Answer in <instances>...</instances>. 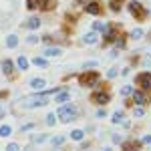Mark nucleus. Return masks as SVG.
<instances>
[{"mask_svg": "<svg viewBox=\"0 0 151 151\" xmlns=\"http://www.w3.org/2000/svg\"><path fill=\"white\" fill-rule=\"evenodd\" d=\"M113 141H115V143H123V139H121L119 133H113Z\"/></svg>", "mask_w": 151, "mask_h": 151, "instance_id": "obj_39", "label": "nucleus"}, {"mask_svg": "<svg viewBox=\"0 0 151 151\" xmlns=\"http://www.w3.org/2000/svg\"><path fill=\"white\" fill-rule=\"evenodd\" d=\"M137 85L143 91H151V73H139L137 75Z\"/></svg>", "mask_w": 151, "mask_h": 151, "instance_id": "obj_5", "label": "nucleus"}, {"mask_svg": "<svg viewBox=\"0 0 151 151\" xmlns=\"http://www.w3.org/2000/svg\"><path fill=\"white\" fill-rule=\"evenodd\" d=\"M55 115L63 121V123H70V121H75V115H77V107L73 103H65V105H60L57 109V113Z\"/></svg>", "mask_w": 151, "mask_h": 151, "instance_id": "obj_1", "label": "nucleus"}, {"mask_svg": "<svg viewBox=\"0 0 151 151\" xmlns=\"http://www.w3.org/2000/svg\"><path fill=\"white\" fill-rule=\"evenodd\" d=\"M10 135H12L10 125H0V137H10Z\"/></svg>", "mask_w": 151, "mask_h": 151, "instance_id": "obj_24", "label": "nucleus"}, {"mask_svg": "<svg viewBox=\"0 0 151 151\" xmlns=\"http://www.w3.org/2000/svg\"><path fill=\"white\" fill-rule=\"evenodd\" d=\"M115 45H117V48H123V47H125V38H123V36H117Z\"/></svg>", "mask_w": 151, "mask_h": 151, "instance_id": "obj_35", "label": "nucleus"}, {"mask_svg": "<svg viewBox=\"0 0 151 151\" xmlns=\"http://www.w3.org/2000/svg\"><path fill=\"white\" fill-rule=\"evenodd\" d=\"M32 127H35L32 123H26V125H22V127H20V133H26V131H30Z\"/></svg>", "mask_w": 151, "mask_h": 151, "instance_id": "obj_37", "label": "nucleus"}, {"mask_svg": "<svg viewBox=\"0 0 151 151\" xmlns=\"http://www.w3.org/2000/svg\"><path fill=\"white\" fill-rule=\"evenodd\" d=\"M57 6V0H40V8H45V10H52Z\"/></svg>", "mask_w": 151, "mask_h": 151, "instance_id": "obj_21", "label": "nucleus"}, {"mask_svg": "<svg viewBox=\"0 0 151 151\" xmlns=\"http://www.w3.org/2000/svg\"><path fill=\"white\" fill-rule=\"evenodd\" d=\"M117 36H119V35H117V30L113 28V26H111V28L105 32V36H103V38H105V45H107V42H115Z\"/></svg>", "mask_w": 151, "mask_h": 151, "instance_id": "obj_15", "label": "nucleus"}, {"mask_svg": "<svg viewBox=\"0 0 151 151\" xmlns=\"http://www.w3.org/2000/svg\"><path fill=\"white\" fill-rule=\"evenodd\" d=\"M111 28V24H107V22H93V30L95 32H107Z\"/></svg>", "mask_w": 151, "mask_h": 151, "instance_id": "obj_18", "label": "nucleus"}, {"mask_svg": "<svg viewBox=\"0 0 151 151\" xmlns=\"http://www.w3.org/2000/svg\"><path fill=\"white\" fill-rule=\"evenodd\" d=\"M26 8H28V10H36V8H40V0H26Z\"/></svg>", "mask_w": 151, "mask_h": 151, "instance_id": "obj_26", "label": "nucleus"}, {"mask_svg": "<svg viewBox=\"0 0 151 151\" xmlns=\"http://www.w3.org/2000/svg\"><path fill=\"white\" fill-rule=\"evenodd\" d=\"M28 87H32L35 91H45L47 81H45L42 77H35V79H30V81H28Z\"/></svg>", "mask_w": 151, "mask_h": 151, "instance_id": "obj_7", "label": "nucleus"}, {"mask_svg": "<svg viewBox=\"0 0 151 151\" xmlns=\"http://www.w3.org/2000/svg\"><path fill=\"white\" fill-rule=\"evenodd\" d=\"M93 67H97V60H87L83 65V69H93Z\"/></svg>", "mask_w": 151, "mask_h": 151, "instance_id": "obj_36", "label": "nucleus"}, {"mask_svg": "<svg viewBox=\"0 0 151 151\" xmlns=\"http://www.w3.org/2000/svg\"><path fill=\"white\" fill-rule=\"evenodd\" d=\"M45 123H47L48 127H52V125H57V115H55V113H48V115L45 117Z\"/></svg>", "mask_w": 151, "mask_h": 151, "instance_id": "obj_25", "label": "nucleus"}, {"mask_svg": "<svg viewBox=\"0 0 151 151\" xmlns=\"http://www.w3.org/2000/svg\"><path fill=\"white\" fill-rule=\"evenodd\" d=\"M119 57V52H117V48L115 50H111V52H109V58H117Z\"/></svg>", "mask_w": 151, "mask_h": 151, "instance_id": "obj_40", "label": "nucleus"}, {"mask_svg": "<svg viewBox=\"0 0 151 151\" xmlns=\"http://www.w3.org/2000/svg\"><path fill=\"white\" fill-rule=\"evenodd\" d=\"M113 77H117V69H111L107 73V79H113Z\"/></svg>", "mask_w": 151, "mask_h": 151, "instance_id": "obj_38", "label": "nucleus"}, {"mask_svg": "<svg viewBox=\"0 0 151 151\" xmlns=\"http://www.w3.org/2000/svg\"><path fill=\"white\" fill-rule=\"evenodd\" d=\"M139 141H123L121 143V147H123V151H137L139 149Z\"/></svg>", "mask_w": 151, "mask_h": 151, "instance_id": "obj_14", "label": "nucleus"}, {"mask_svg": "<svg viewBox=\"0 0 151 151\" xmlns=\"http://www.w3.org/2000/svg\"><path fill=\"white\" fill-rule=\"evenodd\" d=\"M133 115H135V117H143V115H145V109H143V107H139V105H137V107H135V109H133Z\"/></svg>", "mask_w": 151, "mask_h": 151, "instance_id": "obj_31", "label": "nucleus"}, {"mask_svg": "<svg viewBox=\"0 0 151 151\" xmlns=\"http://www.w3.org/2000/svg\"><path fill=\"white\" fill-rule=\"evenodd\" d=\"M26 42H28V45H36V42H38V36L36 35H28L26 36Z\"/></svg>", "mask_w": 151, "mask_h": 151, "instance_id": "obj_33", "label": "nucleus"}, {"mask_svg": "<svg viewBox=\"0 0 151 151\" xmlns=\"http://www.w3.org/2000/svg\"><path fill=\"white\" fill-rule=\"evenodd\" d=\"M129 10H131V14L137 18V20H143L145 16H147V10L143 8V4H139L137 0H133V2H129Z\"/></svg>", "mask_w": 151, "mask_h": 151, "instance_id": "obj_4", "label": "nucleus"}, {"mask_svg": "<svg viewBox=\"0 0 151 151\" xmlns=\"http://www.w3.org/2000/svg\"><path fill=\"white\" fill-rule=\"evenodd\" d=\"M103 151H113V149H109V147H107V149H103Z\"/></svg>", "mask_w": 151, "mask_h": 151, "instance_id": "obj_45", "label": "nucleus"}, {"mask_svg": "<svg viewBox=\"0 0 151 151\" xmlns=\"http://www.w3.org/2000/svg\"><path fill=\"white\" fill-rule=\"evenodd\" d=\"M16 65H18V69H20V70H28V67H30V60L24 57V55H20V57H18V60H16Z\"/></svg>", "mask_w": 151, "mask_h": 151, "instance_id": "obj_17", "label": "nucleus"}, {"mask_svg": "<svg viewBox=\"0 0 151 151\" xmlns=\"http://www.w3.org/2000/svg\"><path fill=\"white\" fill-rule=\"evenodd\" d=\"M83 137H85V133H83L81 129H75V131H70V139H73V141H83Z\"/></svg>", "mask_w": 151, "mask_h": 151, "instance_id": "obj_23", "label": "nucleus"}, {"mask_svg": "<svg viewBox=\"0 0 151 151\" xmlns=\"http://www.w3.org/2000/svg\"><path fill=\"white\" fill-rule=\"evenodd\" d=\"M52 145H63V143H65V137H63V135H58V137H52Z\"/></svg>", "mask_w": 151, "mask_h": 151, "instance_id": "obj_34", "label": "nucleus"}, {"mask_svg": "<svg viewBox=\"0 0 151 151\" xmlns=\"http://www.w3.org/2000/svg\"><path fill=\"white\" fill-rule=\"evenodd\" d=\"M70 101V91H67V89H63V91H58L57 95H55V103H60V105H65V103H69Z\"/></svg>", "mask_w": 151, "mask_h": 151, "instance_id": "obj_8", "label": "nucleus"}, {"mask_svg": "<svg viewBox=\"0 0 151 151\" xmlns=\"http://www.w3.org/2000/svg\"><path fill=\"white\" fill-rule=\"evenodd\" d=\"M131 38H133V40L143 38V28H133V30H131Z\"/></svg>", "mask_w": 151, "mask_h": 151, "instance_id": "obj_27", "label": "nucleus"}, {"mask_svg": "<svg viewBox=\"0 0 151 151\" xmlns=\"http://www.w3.org/2000/svg\"><path fill=\"white\" fill-rule=\"evenodd\" d=\"M123 119H125L123 111H115V113H113V119H111V121H113V123H123Z\"/></svg>", "mask_w": 151, "mask_h": 151, "instance_id": "obj_28", "label": "nucleus"}, {"mask_svg": "<svg viewBox=\"0 0 151 151\" xmlns=\"http://www.w3.org/2000/svg\"><path fill=\"white\" fill-rule=\"evenodd\" d=\"M2 117H4V111H2V109H0V119H2Z\"/></svg>", "mask_w": 151, "mask_h": 151, "instance_id": "obj_44", "label": "nucleus"}, {"mask_svg": "<svg viewBox=\"0 0 151 151\" xmlns=\"http://www.w3.org/2000/svg\"><path fill=\"white\" fill-rule=\"evenodd\" d=\"M24 26H26L28 30H36V28H40V18H38V16H30Z\"/></svg>", "mask_w": 151, "mask_h": 151, "instance_id": "obj_13", "label": "nucleus"}, {"mask_svg": "<svg viewBox=\"0 0 151 151\" xmlns=\"http://www.w3.org/2000/svg\"><path fill=\"white\" fill-rule=\"evenodd\" d=\"M6 47L8 48H16L18 47V36L16 35H8L6 36Z\"/></svg>", "mask_w": 151, "mask_h": 151, "instance_id": "obj_20", "label": "nucleus"}, {"mask_svg": "<svg viewBox=\"0 0 151 151\" xmlns=\"http://www.w3.org/2000/svg\"><path fill=\"white\" fill-rule=\"evenodd\" d=\"M42 55H47V57H60L63 50H60L58 47H47L45 50H42Z\"/></svg>", "mask_w": 151, "mask_h": 151, "instance_id": "obj_16", "label": "nucleus"}, {"mask_svg": "<svg viewBox=\"0 0 151 151\" xmlns=\"http://www.w3.org/2000/svg\"><path fill=\"white\" fill-rule=\"evenodd\" d=\"M99 83V73L97 70H85L79 77V85L81 87H95Z\"/></svg>", "mask_w": 151, "mask_h": 151, "instance_id": "obj_3", "label": "nucleus"}, {"mask_svg": "<svg viewBox=\"0 0 151 151\" xmlns=\"http://www.w3.org/2000/svg\"><path fill=\"white\" fill-rule=\"evenodd\" d=\"M91 101L97 105H107L109 101H111V97H109V93L107 91H99V93H93L91 95Z\"/></svg>", "mask_w": 151, "mask_h": 151, "instance_id": "obj_6", "label": "nucleus"}, {"mask_svg": "<svg viewBox=\"0 0 151 151\" xmlns=\"http://www.w3.org/2000/svg\"><path fill=\"white\" fill-rule=\"evenodd\" d=\"M121 95H123V97H127V95H133V87H131V85H125V87H121Z\"/></svg>", "mask_w": 151, "mask_h": 151, "instance_id": "obj_30", "label": "nucleus"}, {"mask_svg": "<svg viewBox=\"0 0 151 151\" xmlns=\"http://www.w3.org/2000/svg\"><path fill=\"white\" fill-rule=\"evenodd\" d=\"M32 65H36V67H40V69H47V67H48L47 58H42V57H35V58H32Z\"/></svg>", "mask_w": 151, "mask_h": 151, "instance_id": "obj_22", "label": "nucleus"}, {"mask_svg": "<svg viewBox=\"0 0 151 151\" xmlns=\"http://www.w3.org/2000/svg\"><path fill=\"white\" fill-rule=\"evenodd\" d=\"M22 105L26 109H35V107H45L48 105V97L45 93H38V95H32V97H28V99H24Z\"/></svg>", "mask_w": 151, "mask_h": 151, "instance_id": "obj_2", "label": "nucleus"}, {"mask_svg": "<svg viewBox=\"0 0 151 151\" xmlns=\"http://www.w3.org/2000/svg\"><path fill=\"white\" fill-rule=\"evenodd\" d=\"M6 151H20V145L12 141V143H8V145H6Z\"/></svg>", "mask_w": 151, "mask_h": 151, "instance_id": "obj_32", "label": "nucleus"}, {"mask_svg": "<svg viewBox=\"0 0 151 151\" xmlns=\"http://www.w3.org/2000/svg\"><path fill=\"white\" fill-rule=\"evenodd\" d=\"M77 2H79V4H85V2H87V0H77Z\"/></svg>", "mask_w": 151, "mask_h": 151, "instance_id": "obj_43", "label": "nucleus"}, {"mask_svg": "<svg viewBox=\"0 0 151 151\" xmlns=\"http://www.w3.org/2000/svg\"><path fill=\"white\" fill-rule=\"evenodd\" d=\"M123 6V0H111V10L113 12H119Z\"/></svg>", "mask_w": 151, "mask_h": 151, "instance_id": "obj_29", "label": "nucleus"}, {"mask_svg": "<svg viewBox=\"0 0 151 151\" xmlns=\"http://www.w3.org/2000/svg\"><path fill=\"white\" fill-rule=\"evenodd\" d=\"M97 40H99V35L95 30H91V32H87L83 36V45H97Z\"/></svg>", "mask_w": 151, "mask_h": 151, "instance_id": "obj_12", "label": "nucleus"}, {"mask_svg": "<svg viewBox=\"0 0 151 151\" xmlns=\"http://www.w3.org/2000/svg\"><path fill=\"white\" fill-rule=\"evenodd\" d=\"M30 141L36 143V145H40V143H47V141H48V135H47V133H38V135H32Z\"/></svg>", "mask_w": 151, "mask_h": 151, "instance_id": "obj_19", "label": "nucleus"}, {"mask_svg": "<svg viewBox=\"0 0 151 151\" xmlns=\"http://www.w3.org/2000/svg\"><path fill=\"white\" fill-rule=\"evenodd\" d=\"M42 42H47V45H50V42H52V36H45V38H42Z\"/></svg>", "mask_w": 151, "mask_h": 151, "instance_id": "obj_41", "label": "nucleus"}, {"mask_svg": "<svg viewBox=\"0 0 151 151\" xmlns=\"http://www.w3.org/2000/svg\"><path fill=\"white\" fill-rule=\"evenodd\" d=\"M143 143H151V135H145L143 137Z\"/></svg>", "mask_w": 151, "mask_h": 151, "instance_id": "obj_42", "label": "nucleus"}, {"mask_svg": "<svg viewBox=\"0 0 151 151\" xmlns=\"http://www.w3.org/2000/svg\"><path fill=\"white\" fill-rule=\"evenodd\" d=\"M0 67H2V73L8 77V75H12L14 73V63H12L10 58H4L2 63H0Z\"/></svg>", "mask_w": 151, "mask_h": 151, "instance_id": "obj_10", "label": "nucleus"}, {"mask_svg": "<svg viewBox=\"0 0 151 151\" xmlns=\"http://www.w3.org/2000/svg\"><path fill=\"white\" fill-rule=\"evenodd\" d=\"M85 10L89 12V14H95L97 16V14H101V4L99 2H87L85 4Z\"/></svg>", "mask_w": 151, "mask_h": 151, "instance_id": "obj_11", "label": "nucleus"}, {"mask_svg": "<svg viewBox=\"0 0 151 151\" xmlns=\"http://www.w3.org/2000/svg\"><path fill=\"white\" fill-rule=\"evenodd\" d=\"M133 101L139 105H145V103H149V99H147V95H145V91H133Z\"/></svg>", "mask_w": 151, "mask_h": 151, "instance_id": "obj_9", "label": "nucleus"}]
</instances>
